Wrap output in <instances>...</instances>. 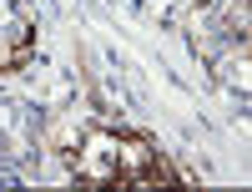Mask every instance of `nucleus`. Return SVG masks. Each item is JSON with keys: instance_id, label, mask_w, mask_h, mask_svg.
Masks as SVG:
<instances>
[{"instance_id": "f257e3e1", "label": "nucleus", "mask_w": 252, "mask_h": 192, "mask_svg": "<svg viewBox=\"0 0 252 192\" xmlns=\"http://www.w3.org/2000/svg\"><path fill=\"white\" fill-rule=\"evenodd\" d=\"M116 142L111 132H91L86 152H81V177L86 182H116Z\"/></svg>"}, {"instance_id": "f03ea898", "label": "nucleus", "mask_w": 252, "mask_h": 192, "mask_svg": "<svg viewBox=\"0 0 252 192\" xmlns=\"http://www.w3.org/2000/svg\"><path fill=\"white\" fill-rule=\"evenodd\" d=\"M15 61H26V46H20V40H10V31H0V71L15 66Z\"/></svg>"}]
</instances>
